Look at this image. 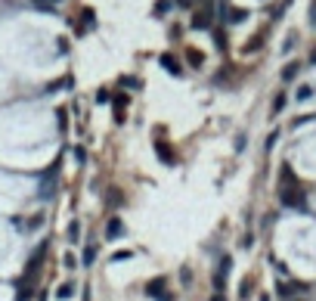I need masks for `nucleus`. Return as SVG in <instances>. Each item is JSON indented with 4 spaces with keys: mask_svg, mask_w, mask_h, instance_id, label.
Segmentation results:
<instances>
[{
    "mask_svg": "<svg viewBox=\"0 0 316 301\" xmlns=\"http://www.w3.org/2000/svg\"><path fill=\"white\" fill-rule=\"evenodd\" d=\"M279 199H282V205H288V208H304L307 205L304 189L297 187V183H285V180H282V189H279Z\"/></svg>",
    "mask_w": 316,
    "mask_h": 301,
    "instance_id": "obj_1",
    "label": "nucleus"
},
{
    "mask_svg": "<svg viewBox=\"0 0 316 301\" xmlns=\"http://www.w3.org/2000/svg\"><path fill=\"white\" fill-rule=\"evenodd\" d=\"M146 298H152V301H174V295L167 292V282L165 280H152V282H146Z\"/></svg>",
    "mask_w": 316,
    "mask_h": 301,
    "instance_id": "obj_2",
    "label": "nucleus"
},
{
    "mask_svg": "<svg viewBox=\"0 0 316 301\" xmlns=\"http://www.w3.org/2000/svg\"><path fill=\"white\" fill-rule=\"evenodd\" d=\"M44 255H47V245H37L34 248V255L28 258V267H25V277L34 280L37 277V270H40V261H44Z\"/></svg>",
    "mask_w": 316,
    "mask_h": 301,
    "instance_id": "obj_3",
    "label": "nucleus"
},
{
    "mask_svg": "<svg viewBox=\"0 0 316 301\" xmlns=\"http://www.w3.org/2000/svg\"><path fill=\"white\" fill-rule=\"evenodd\" d=\"M211 22H214V13H211V6H202V10H195V16H192V28H199V31H204V28H211Z\"/></svg>",
    "mask_w": 316,
    "mask_h": 301,
    "instance_id": "obj_4",
    "label": "nucleus"
},
{
    "mask_svg": "<svg viewBox=\"0 0 316 301\" xmlns=\"http://www.w3.org/2000/svg\"><path fill=\"white\" fill-rule=\"evenodd\" d=\"M155 155L161 158V165H174L177 162V155H174V149H170L165 140H155Z\"/></svg>",
    "mask_w": 316,
    "mask_h": 301,
    "instance_id": "obj_5",
    "label": "nucleus"
},
{
    "mask_svg": "<svg viewBox=\"0 0 316 301\" xmlns=\"http://www.w3.org/2000/svg\"><path fill=\"white\" fill-rule=\"evenodd\" d=\"M121 233H124V221L121 217H112V221L106 224V239L115 242V239H121Z\"/></svg>",
    "mask_w": 316,
    "mask_h": 301,
    "instance_id": "obj_6",
    "label": "nucleus"
},
{
    "mask_svg": "<svg viewBox=\"0 0 316 301\" xmlns=\"http://www.w3.org/2000/svg\"><path fill=\"white\" fill-rule=\"evenodd\" d=\"M161 69H165L167 75H174V78H177V75H183L180 62H177V59H174V56H170V53H165V56H161Z\"/></svg>",
    "mask_w": 316,
    "mask_h": 301,
    "instance_id": "obj_7",
    "label": "nucleus"
},
{
    "mask_svg": "<svg viewBox=\"0 0 316 301\" xmlns=\"http://www.w3.org/2000/svg\"><path fill=\"white\" fill-rule=\"evenodd\" d=\"M301 292H304V286H301V282H282V286H279V295H282V298L301 295Z\"/></svg>",
    "mask_w": 316,
    "mask_h": 301,
    "instance_id": "obj_8",
    "label": "nucleus"
},
{
    "mask_svg": "<svg viewBox=\"0 0 316 301\" xmlns=\"http://www.w3.org/2000/svg\"><path fill=\"white\" fill-rule=\"evenodd\" d=\"M124 112H127V99H115V121H118V124L127 118Z\"/></svg>",
    "mask_w": 316,
    "mask_h": 301,
    "instance_id": "obj_9",
    "label": "nucleus"
},
{
    "mask_svg": "<svg viewBox=\"0 0 316 301\" xmlns=\"http://www.w3.org/2000/svg\"><path fill=\"white\" fill-rule=\"evenodd\" d=\"M186 59H189V65H195V69H199V65L204 62V56L199 53V50H186Z\"/></svg>",
    "mask_w": 316,
    "mask_h": 301,
    "instance_id": "obj_10",
    "label": "nucleus"
},
{
    "mask_svg": "<svg viewBox=\"0 0 316 301\" xmlns=\"http://www.w3.org/2000/svg\"><path fill=\"white\" fill-rule=\"evenodd\" d=\"M226 19L233 22V25H236V22H245V19H248V10H229Z\"/></svg>",
    "mask_w": 316,
    "mask_h": 301,
    "instance_id": "obj_11",
    "label": "nucleus"
},
{
    "mask_svg": "<svg viewBox=\"0 0 316 301\" xmlns=\"http://www.w3.org/2000/svg\"><path fill=\"white\" fill-rule=\"evenodd\" d=\"M78 236H81V224L72 221V224H68V242H78Z\"/></svg>",
    "mask_w": 316,
    "mask_h": 301,
    "instance_id": "obj_12",
    "label": "nucleus"
},
{
    "mask_svg": "<svg viewBox=\"0 0 316 301\" xmlns=\"http://www.w3.org/2000/svg\"><path fill=\"white\" fill-rule=\"evenodd\" d=\"M96 261V245H87L84 248V264H93Z\"/></svg>",
    "mask_w": 316,
    "mask_h": 301,
    "instance_id": "obj_13",
    "label": "nucleus"
},
{
    "mask_svg": "<svg viewBox=\"0 0 316 301\" xmlns=\"http://www.w3.org/2000/svg\"><path fill=\"white\" fill-rule=\"evenodd\" d=\"M297 69H301V65H297V62H292L288 69H282V78H285V81H292L295 75H297Z\"/></svg>",
    "mask_w": 316,
    "mask_h": 301,
    "instance_id": "obj_14",
    "label": "nucleus"
},
{
    "mask_svg": "<svg viewBox=\"0 0 316 301\" xmlns=\"http://www.w3.org/2000/svg\"><path fill=\"white\" fill-rule=\"evenodd\" d=\"M282 109H285V94H279V96H276V103H273V115H279Z\"/></svg>",
    "mask_w": 316,
    "mask_h": 301,
    "instance_id": "obj_15",
    "label": "nucleus"
},
{
    "mask_svg": "<svg viewBox=\"0 0 316 301\" xmlns=\"http://www.w3.org/2000/svg\"><path fill=\"white\" fill-rule=\"evenodd\" d=\"M74 295V286L72 282H65V286H59V298H72Z\"/></svg>",
    "mask_w": 316,
    "mask_h": 301,
    "instance_id": "obj_16",
    "label": "nucleus"
},
{
    "mask_svg": "<svg viewBox=\"0 0 316 301\" xmlns=\"http://www.w3.org/2000/svg\"><path fill=\"white\" fill-rule=\"evenodd\" d=\"M310 94H313V87H310V84L297 87V99H307V96H310Z\"/></svg>",
    "mask_w": 316,
    "mask_h": 301,
    "instance_id": "obj_17",
    "label": "nucleus"
},
{
    "mask_svg": "<svg viewBox=\"0 0 316 301\" xmlns=\"http://www.w3.org/2000/svg\"><path fill=\"white\" fill-rule=\"evenodd\" d=\"M127 258H130V252H115L112 255V264H121V261H127Z\"/></svg>",
    "mask_w": 316,
    "mask_h": 301,
    "instance_id": "obj_18",
    "label": "nucleus"
},
{
    "mask_svg": "<svg viewBox=\"0 0 316 301\" xmlns=\"http://www.w3.org/2000/svg\"><path fill=\"white\" fill-rule=\"evenodd\" d=\"M96 103H109V90H96Z\"/></svg>",
    "mask_w": 316,
    "mask_h": 301,
    "instance_id": "obj_19",
    "label": "nucleus"
},
{
    "mask_svg": "<svg viewBox=\"0 0 316 301\" xmlns=\"http://www.w3.org/2000/svg\"><path fill=\"white\" fill-rule=\"evenodd\" d=\"M121 84L124 87H140V81H136V78H121Z\"/></svg>",
    "mask_w": 316,
    "mask_h": 301,
    "instance_id": "obj_20",
    "label": "nucleus"
},
{
    "mask_svg": "<svg viewBox=\"0 0 316 301\" xmlns=\"http://www.w3.org/2000/svg\"><path fill=\"white\" fill-rule=\"evenodd\" d=\"M248 292H251V282L245 280V282H242V292H239V295H242V298H248Z\"/></svg>",
    "mask_w": 316,
    "mask_h": 301,
    "instance_id": "obj_21",
    "label": "nucleus"
},
{
    "mask_svg": "<svg viewBox=\"0 0 316 301\" xmlns=\"http://www.w3.org/2000/svg\"><path fill=\"white\" fill-rule=\"evenodd\" d=\"M180 280H183V282H189V280H192V273H189V267H183V270H180Z\"/></svg>",
    "mask_w": 316,
    "mask_h": 301,
    "instance_id": "obj_22",
    "label": "nucleus"
},
{
    "mask_svg": "<svg viewBox=\"0 0 316 301\" xmlns=\"http://www.w3.org/2000/svg\"><path fill=\"white\" fill-rule=\"evenodd\" d=\"M167 6H170V3H167V0H161V3L155 6V13H158V16H161V13H167Z\"/></svg>",
    "mask_w": 316,
    "mask_h": 301,
    "instance_id": "obj_23",
    "label": "nucleus"
},
{
    "mask_svg": "<svg viewBox=\"0 0 316 301\" xmlns=\"http://www.w3.org/2000/svg\"><path fill=\"white\" fill-rule=\"evenodd\" d=\"M276 140H279V131H273V133H270V140H267V149H273V143H276Z\"/></svg>",
    "mask_w": 316,
    "mask_h": 301,
    "instance_id": "obj_24",
    "label": "nucleus"
},
{
    "mask_svg": "<svg viewBox=\"0 0 316 301\" xmlns=\"http://www.w3.org/2000/svg\"><path fill=\"white\" fill-rule=\"evenodd\" d=\"M211 301H223V295H220V292H217V295H214V298H211Z\"/></svg>",
    "mask_w": 316,
    "mask_h": 301,
    "instance_id": "obj_25",
    "label": "nucleus"
},
{
    "mask_svg": "<svg viewBox=\"0 0 316 301\" xmlns=\"http://www.w3.org/2000/svg\"><path fill=\"white\" fill-rule=\"evenodd\" d=\"M177 3H183V6H189V3H192V0H177Z\"/></svg>",
    "mask_w": 316,
    "mask_h": 301,
    "instance_id": "obj_26",
    "label": "nucleus"
},
{
    "mask_svg": "<svg viewBox=\"0 0 316 301\" xmlns=\"http://www.w3.org/2000/svg\"><path fill=\"white\" fill-rule=\"evenodd\" d=\"M260 301H270V295H260Z\"/></svg>",
    "mask_w": 316,
    "mask_h": 301,
    "instance_id": "obj_27",
    "label": "nucleus"
}]
</instances>
